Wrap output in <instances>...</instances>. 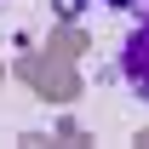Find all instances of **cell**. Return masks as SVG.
Segmentation results:
<instances>
[{
  "label": "cell",
  "mask_w": 149,
  "mask_h": 149,
  "mask_svg": "<svg viewBox=\"0 0 149 149\" xmlns=\"http://www.w3.org/2000/svg\"><path fill=\"white\" fill-rule=\"evenodd\" d=\"M120 74H126V86L149 103V23H138L120 46Z\"/></svg>",
  "instance_id": "1"
},
{
  "label": "cell",
  "mask_w": 149,
  "mask_h": 149,
  "mask_svg": "<svg viewBox=\"0 0 149 149\" xmlns=\"http://www.w3.org/2000/svg\"><path fill=\"white\" fill-rule=\"evenodd\" d=\"M103 6H138V0H103Z\"/></svg>",
  "instance_id": "2"
}]
</instances>
